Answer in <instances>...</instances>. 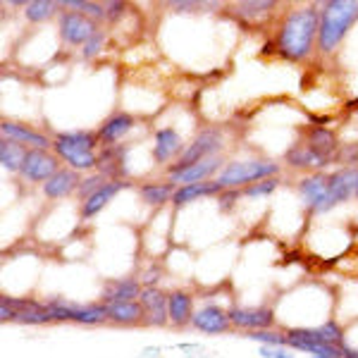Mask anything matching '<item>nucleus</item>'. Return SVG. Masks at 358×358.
Here are the masks:
<instances>
[{
  "instance_id": "1",
  "label": "nucleus",
  "mask_w": 358,
  "mask_h": 358,
  "mask_svg": "<svg viewBox=\"0 0 358 358\" xmlns=\"http://www.w3.org/2000/svg\"><path fill=\"white\" fill-rule=\"evenodd\" d=\"M315 29H320V13L315 8L294 10L277 36V48L289 60H303L313 48Z\"/></svg>"
},
{
  "instance_id": "2",
  "label": "nucleus",
  "mask_w": 358,
  "mask_h": 358,
  "mask_svg": "<svg viewBox=\"0 0 358 358\" xmlns=\"http://www.w3.org/2000/svg\"><path fill=\"white\" fill-rule=\"evenodd\" d=\"M356 17L358 3H354V0L327 3L320 15V48L327 50V53L337 48V43L344 38V34L349 31V27L354 24Z\"/></svg>"
},
{
  "instance_id": "3",
  "label": "nucleus",
  "mask_w": 358,
  "mask_h": 358,
  "mask_svg": "<svg viewBox=\"0 0 358 358\" xmlns=\"http://www.w3.org/2000/svg\"><path fill=\"white\" fill-rule=\"evenodd\" d=\"M53 146L55 153L62 160H67L74 170H91L98 163V158L94 155L96 136L89 134V131H65V134H57Z\"/></svg>"
},
{
  "instance_id": "4",
  "label": "nucleus",
  "mask_w": 358,
  "mask_h": 358,
  "mask_svg": "<svg viewBox=\"0 0 358 358\" xmlns=\"http://www.w3.org/2000/svg\"><path fill=\"white\" fill-rule=\"evenodd\" d=\"M280 170L277 163H268V160H244V163H232L227 165V170L222 172L217 182L222 184V189L227 187H241V184L256 182V179L273 177Z\"/></svg>"
},
{
  "instance_id": "5",
  "label": "nucleus",
  "mask_w": 358,
  "mask_h": 358,
  "mask_svg": "<svg viewBox=\"0 0 358 358\" xmlns=\"http://www.w3.org/2000/svg\"><path fill=\"white\" fill-rule=\"evenodd\" d=\"M358 196V170H339L334 172L327 182V194L325 199L320 201V206L315 208V213H325L334 208L342 201H349Z\"/></svg>"
},
{
  "instance_id": "6",
  "label": "nucleus",
  "mask_w": 358,
  "mask_h": 358,
  "mask_svg": "<svg viewBox=\"0 0 358 358\" xmlns=\"http://www.w3.org/2000/svg\"><path fill=\"white\" fill-rule=\"evenodd\" d=\"M50 317H57V320H77V322H86V325H96V322H103L108 317V306H72L65 301H50L45 303Z\"/></svg>"
},
{
  "instance_id": "7",
  "label": "nucleus",
  "mask_w": 358,
  "mask_h": 358,
  "mask_svg": "<svg viewBox=\"0 0 358 358\" xmlns=\"http://www.w3.org/2000/svg\"><path fill=\"white\" fill-rule=\"evenodd\" d=\"M217 167H220V158H217V155H210V158L199 160V163H194V165H184V167L175 165L170 172V184H179V187L201 184V182H206Z\"/></svg>"
},
{
  "instance_id": "8",
  "label": "nucleus",
  "mask_w": 358,
  "mask_h": 358,
  "mask_svg": "<svg viewBox=\"0 0 358 358\" xmlns=\"http://www.w3.org/2000/svg\"><path fill=\"white\" fill-rule=\"evenodd\" d=\"M20 172L29 182H48L57 172V160L53 155L41 151V148H31V151H27V158L22 163Z\"/></svg>"
},
{
  "instance_id": "9",
  "label": "nucleus",
  "mask_w": 358,
  "mask_h": 358,
  "mask_svg": "<svg viewBox=\"0 0 358 358\" xmlns=\"http://www.w3.org/2000/svg\"><path fill=\"white\" fill-rule=\"evenodd\" d=\"M220 148H222V134H220V131L206 129V131H201V134L194 138L192 146H189L187 151L182 153V158H179L177 165L179 167L194 165V163H199V160L210 158V153L220 151Z\"/></svg>"
},
{
  "instance_id": "10",
  "label": "nucleus",
  "mask_w": 358,
  "mask_h": 358,
  "mask_svg": "<svg viewBox=\"0 0 358 358\" xmlns=\"http://www.w3.org/2000/svg\"><path fill=\"white\" fill-rule=\"evenodd\" d=\"M60 31H62V38L72 45H86L89 38L96 34V27L94 22H89L84 15H77V13H65L60 17Z\"/></svg>"
},
{
  "instance_id": "11",
  "label": "nucleus",
  "mask_w": 358,
  "mask_h": 358,
  "mask_svg": "<svg viewBox=\"0 0 358 358\" xmlns=\"http://www.w3.org/2000/svg\"><path fill=\"white\" fill-rule=\"evenodd\" d=\"M194 327H199L201 332H208V334H220L229 327V313H224L220 306H206L201 308L199 313H194L192 317Z\"/></svg>"
},
{
  "instance_id": "12",
  "label": "nucleus",
  "mask_w": 358,
  "mask_h": 358,
  "mask_svg": "<svg viewBox=\"0 0 358 358\" xmlns=\"http://www.w3.org/2000/svg\"><path fill=\"white\" fill-rule=\"evenodd\" d=\"M229 320L239 327H246V330H265L268 325H273V310L268 308H234L229 313Z\"/></svg>"
},
{
  "instance_id": "13",
  "label": "nucleus",
  "mask_w": 358,
  "mask_h": 358,
  "mask_svg": "<svg viewBox=\"0 0 358 358\" xmlns=\"http://www.w3.org/2000/svg\"><path fill=\"white\" fill-rule=\"evenodd\" d=\"M141 303H143V313H146L148 325H165L170 313H167V296H163V292L143 289Z\"/></svg>"
},
{
  "instance_id": "14",
  "label": "nucleus",
  "mask_w": 358,
  "mask_h": 358,
  "mask_svg": "<svg viewBox=\"0 0 358 358\" xmlns=\"http://www.w3.org/2000/svg\"><path fill=\"white\" fill-rule=\"evenodd\" d=\"M79 179L72 170H57L48 182L43 184V192L48 199H62V196L72 194L74 189H79Z\"/></svg>"
},
{
  "instance_id": "15",
  "label": "nucleus",
  "mask_w": 358,
  "mask_h": 358,
  "mask_svg": "<svg viewBox=\"0 0 358 358\" xmlns=\"http://www.w3.org/2000/svg\"><path fill=\"white\" fill-rule=\"evenodd\" d=\"M124 187H129L127 182H108L106 187L101 189V192H96L94 196H89V199L84 201V217H94L96 213H101L103 208L113 201V196L117 192H122Z\"/></svg>"
},
{
  "instance_id": "16",
  "label": "nucleus",
  "mask_w": 358,
  "mask_h": 358,
  "mask_svg": "<svg viewBox=\"0 0 358 358\" xmlns=\"http://www.w3.org/2000/svg\"><path fill=\"white\" fill-rule=\"evenodd\" d=\"M138 294V285L134 280H113L106 285V292H103V301L108 306L110 303H120V301H134Z\"/></svg>"
},
{
  "instance_id": "17",
  "label": "nucleus",
  "mask_w": 358,
  "mask_h": 358,
  "mask_svg": "<svg viewBox=\"0 0 358 358\" xmlns=\"http://www.w3.org/2000/svg\"><path fill=\"white\" fill-rule=\"evenodd\" d=\"M179 148H182V138L175 129H160L158 134H155V148H153V158L155 163H165V160H170L172 155L179 153Z\"/></svg>"
},
{
  "instance_id": "18",
  "label": "nucleus",
  "mask_w": 358,
  "mask_h": 358,
  "mask_svg": "<svg viewBox=\"0 0 358 358\" xmlns=\"http://www.w3.org/2000/svg\"><path fill=\"white\" fill-rule=\"evenodd\" d=\"M131 127H134V120H131V115L117 113V115H113V117L101 127L98 136H101L103 143H115L117 138H122L127 131L131 129Z\"/></svg>"
},
{
  "instance_id": "19",
  "label": "nucleus",
  "mask_w": 358,
  "mask_h": 358,
  "mask_svg": "<svg viewBox=\"0 0 358 358\" xmlns=\"http://www.w3.org/2000/svg\"><path fill=\"white\" fill-rule=\"evenodd\" d=\"M0 129H3L5 138H10V141H17V143H29V146L34 148H48V138H45L43 134H38V131H31V129H24V127L20 124H0Z\"/></svg>"
},
{
  "instance_id": "20",
  "label": "nucleus",
  "mask_w": 358,
  "mask_h": 358,
  "mask_svg": "<svg viewBox=\"0 0 358 358\" xmlns=\"http://www.w3.org/2000/svg\"><path fill=\"white\" fill-rule=\"evenodd\" d=\"M167 313H170V320L175 325H184L194 317L192 313V296L184 292H175L167 296Z\"/></svg>"
},
{
  "instance_id": "21",
  "label": "nucleus",
  "mask_w": 358,
  "mask_h": 358,
  "mask_svg": "<svg viewBox=\"0 0 358 358\" xmlns=\"http://www.w3.org/2000/svg\"><path fill=\"white\" fill-rule=\"evenodd\" d=\"M222 192V184L220 182H201V184H189V187H179L172 201L177 206L189 203V201L199 199V196H210V194H220Z\"/></svg>"
},
{
  "instance_id": "22",
  "label": "nucleus",
  "mask_w": 358,
  "mask_h": 358,
  "mask_svg": "<svg viewBox=\"0 0 358 358\" xmlns=\"http://www.w3.org/2000/svg\"><path fill=\"white\" fill-rule=\"evenodd\" d=\"M327 182H330V179H325V177H320V175L303 179L301 187H299V192H301L306 206L313 208V210H315L317 206H320V201L325 199V194H327Z\"/></svg>"
},
{
  "instance_id": "23",
  "label": "nucleus",
  "mask_w": 358,
  "mask_h": 358,
  "mask_svg": "<svg viewBox=\"0 0 358 358\" xmlns=\"http://www.w3.org/2000/svg\"><path fill=\"white\" fill-rule=\"evenodd\" d=\"M24 158H27V151L17 141H10V138L0 141V163H3L5 170H10V172L22 170Z\"/></svg>"
},
{
  "instance_id": "24",
  "label": "nucleus",
  "mask_w": 358,
  "mask_h": 358,
  "mask_svg": "<svg viewBox=\"0 0 358 358\" xmlns=\"http://www.w3.org/2000/svg\"><path fill=\"white\" fill-rule=\"evenodd\" d=\"M141 315L146 313H143V308L136 301H120L108 306V317H113L117 322H136L141 320Z\"/></svg>"
},
{
  "instance_id": "25",
  "label": "nucleus",
  "mask_w": 358,
  "mask_h": 358,
  "mask_svg": "<svg viewBox=\"0 0 358 358\" xmlns=\"http://www.w3.org/2000/svg\"><path fill=\"white\" fill-rule=\"evenodd\" d=\"M334 146H337V141H334V134L327 129H313L308 136V148H313L317 155H322V158L327 160V155L334 151Z\"/></svg>"
},
{
  "instance_id": "26",
  "label": "nucleus",
  "mask_w": 358,
  "mask_h": 358,
  "mask_svg": "<svg viewBox=\"0 0 358 358\" xmlns=\"http://www.w3.org/2000/svg\"><path fill=\"white\" fill-rule=\"evenodd\" d=\"M287 160H289L292 165H301V167H320L325 165V158L322 155H317L313 148H292L289 155H287Z\"/></svg>"
},
{
  "instance_id": "27",
  "label": "nucleus",
  "mask_w": 358,
  "mask_h": 358,
  "mask_svg": "<svg viewBox=\"0 0 358 358\" xmlns=\"http://www.w3.org/2000/svg\"><path fill=\"white\" fill-rule=\"evenodd\" d=\"M170 196H172V184H146V187L141 189V199L151 206L165 203Z\"/></svg>"
},
{
  "instance_id": "28",
  "label": "nucleus",
  "mask_w": 358,
  "mask_h": 358,
  "mask_svg": "<svg viewBox=\"0 0 358 358\" xmlns=\"http://www.w3.org/2000/svg\"><path fill=\"white\" fill-rule=\"evenodd\" d=\"M53 13H55V3H48V0H34V3L27 5V17L31 22H43Z\"/></svg>"
},
{
  "instance_id": "29",
  "label": "nucleus",
  "mask_w": 358,
  "mask_h": 358,
  "mask_svg": "<svg viewBox=\"0 0 358 358\" xmlns=\"http://www.w3.org/2000/svg\"><path fill=\"white\" fill-rule=\"evenodd\" d=\"M275 8V3H270V0H261V3H239V15L241 17H258V15H265L268 10H273Z\"/></svg>"
},
{
  "instance_id": "30",
  "label": "nucleus",
  "mask_w": 358,
  "mask_h": 358,
  "mask_svg": "<svg viewBox=\"0 0 358 358\" xmlns=\"http://www.w3.org/2000/svg\"><path fill=\"white\" fill-rule=\"evenodd\" d=\"M65 8H77V10H82V13L86 15H91V17H108L106 13V5H98V3H82V0H65Z\"/></svg>"
},
{
  "instance_id": "31",
  "label": "nucleus",
  "mask_w": 358,
  "mask_h": 358,
  "mask_svg": "<svg viewBox=\"0 0 358 358\" xmlns=\"http://www.w3.org/2000/svg\"><path fill=\"white\" fill-rule=\"evenodd\" d=\"M106 184H108L106 175H94V177L84 179V182L79 184V194H82L84 199H89V196H94L96 192H101V189L106 187Z\"/></svg>"
},
{
  "instance_id": "32",
  "label": "nucleus",
  "mask_w": 358,
  "mask_h": 358,
  "mask_svg": "<svg viewBox=\"0 0 358 358\" xmlns=\"http://www.w3.org/2000/svg\"><path fill=\"white\" fill-rule=\"evenodd\" d=\"M248 339H253V342H263V344H268V346H282V344L289 342L287 337H280V334H273V332H268V330L251 332V334H248Z\"/></svg>"
},
{
  "instance_id": "33",
  "label": "nucleus",
  "mask_w": 358,
  "mask_h": 358,
  "mask_svg": "<svg viewBox=\"0 0 358 358\" xmlns=\"http://www.w3.org/2000/svg\"><path fill=\"white\" fill-rule=\"evenodd\" d=\"M103 41H106V36H103V31H96L94 36L89 38V43L84 45V50H82V55L89 60V57H96L98 53H101V48H103Z\"/></svg>"
},
{
  "instance_id": "34",
  "label": "nucleus",
  "mask_w": 358,
  "mask_h": 358,
  "mask_svg": "<svg viewBox=\"0 0 358 358\" xmlns=\"http://www.w3.org/2000/svg\"><path fill=\"white\" fill-rule=\"evenodd\" d=\"M275 187H277L275 179H265V182L256 184V187L246 189V196H253V199H258V196H268V194L275 192Z\"/></svg>"
},
{
  "instance_id": "35",
  "label": "nucleus",
  "mask_w": 358,
  "mask_h": 358,
  "mask_svg": "<svg viewBox=\"0 0 358 358\" xmlns=\"http://www.w3.org/2000/svg\"><path fill=\"white\" fill-rule=\"evenodd\" d=\"M263 358H294L292 351L282 349V346H261V351H258Z\"/></svg>"
},
{
  "instance_id": "36",
  "label": "nucleus",
  "mask_w": 358,
  "mask_h": 358,
  "mask_svg": "<svg viewBox=\"0 0 358 358\" xmlns=\"http://www.w3.org/2000/svg\"><path fill=\"white\" fill-rule=\"evenodd\" d=\"M124 10V3H106V13L110 20H115V17H120Z\"/></svg>"
}]
</instances>
